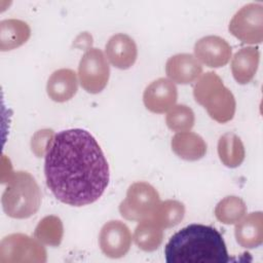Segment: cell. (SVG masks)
<instances>
[{
    "label": "cell",
    "mask_w": 263,
    "mask_h": 263,
    "mask_svg": "<svg viewBox=\"0 0 263 263\" xmlns=\"http://www.w3.org/2000/svg\"><path fill=\"white\" fill-rule=\"evenodd\" d=\"M44 175L57 199L73 206L97 201L110 181L109 165L99 143L82 128L54 136L45 155Z\"/></svg>",
    "instance_id": "1"
},
{
    "label": "cell",
    "mask_w": 263,
    "mask_h": 263,
    "mask_svg": "<svg viewBox=\"0 0 263 263\" xmlns=\"http://www.w3.org/2000/svg\"><path fill=\"white\" fill-rule=\"evenodd\" d=\"M165 122L167 127L174 132H188L195 122L194 112L187 105H175L168 110Z\"/></svg>",
    "instance_id": "24"
},
{
    "label": "cell",
    "mask_w": 263,
    "mask_h": 263,
    "mask_svg": "<svg viewBox=\"0 0 263 263\" xmlns=\"http://www.w3.org/2000/svg\"><path fill=\"white\" fill-rule=\"evenodd\" d=\"M54 136L55 135L53 130L48 128H44L35 133L31 141V147H32L33 153L37 157L45 156L53 141Z\"/></svg>",
    "instance_id": "25"
},
{
    "label": "cell",
    "mask_w": 263,
    "mask_h": 263,
    "mask_svg": "<svg viewBox=\"0 0 263 263\" xmlns=\"http://www.w3.org/2000/svg\"><path fill=\"white\" fill-rule=\"evenodd\" d=\"M247 214L246 202L238 196L229 195L221 199L215 208L216 218L223 224H236Z\"/></svg>",
    "instance_id": "22"
},
{
    "label": "cell",
    "mask_w": 263,
    "mask_h": 263,
    "mask_svg": "<svg viewBox=\"0 0 263 263\" xmlns=\"http://www.w3.org/2000/svg\"><path fill=\"white\" fill-rule=\"evenodd\" d=\"M260 61L257 47L247 46L240 48L232 58L231 72L235 81L239 84L249 83L255 76Z\"/></svg>",
    "instance_id": "17"
},
{
    "label": "cell",
    "mask_w": 263,
    "mask_h": 263,
    "mask_svg": "<svg viewBox=\"0 0 263 263\" xmlns=\"http://www.w3.org/2000/svg\"><path fill=\"white\" fill-rule=\"evenodd\" d=\"M194 57L199 63L210 68L224 67L230 61L232 49L222 37L209 35L198 39L194 44Z\"/></svg>",
    "instance_id": "10"
},
{
    "label": "cell",
    "mask_w": 263,
    "mask_h": 263,
    "mask_svg": "<svg viewBox=\"0 0 263 263\" xmlns=\"http://www.w3.org/2000/svg\"><path fill=\"white\" fill-rule=\"evenodd\" d=\"M178 99V89L167 78H158L152 81L144 90L143 102L147 110L162 114L175 106Z\"/></svg>",
    "instance_id": "11"
},
{
    "label": "cell",
    "mask_w": 263,
    "mask_h": 263,
    "mask_svg": "<svg viewBox=\"0 0 263 263\" xmlns=\"http://www.w3.org/2000/svg\"><path fill=\"white\" fill-rule=\"evenodd\" d=\"M185 216V205L175 199H167L158 203L153 215L150 217L158 226L171 228L178 225Z\"/></svg>",
    "instance_id": "21"
},
{
    "label": "cell",
    "mask_w": 263,
    "mask_h": 263,
    "mask_svg": "<svg viewBox=\"0 0 263 263\" xmlns=\"http://www.w3.org/2000/svg\"><path fill=\"white\" fill-rule=\"evenodd\" d=\"M64 235V227L61 219L50 215L44 217L36 226L34 237L41 243L58 247L62 242Z\"/></svg>",
    "instance_id": "23"
},
{
    "label": "cell",
    "mask_w": 263,
    "mask_h": 263,
    "mask_svg": "<svg viewBox=\"0 0 263 263\" xmlns=\"http://www.w3.org/2000/svg\"><path fill=\"white\" fill-rule=\"evenodd\" d=\"M229 32L248 44H259L263 40V5L249 3L242 6L231 18Z\"/></svg>",
    "instance_id": "8"
},
{
    "label": "cell",
    "mask_w": 263,
    "mask_h": 263,
    "mask_svg": "<svg viewBox=\"0 0 263 263\" xmlns=\"http://www.w3.org/2000/svg\"><path fill=\"white\" fill-rule=\"evenodd\" d=\"M105 53L112 66L120 70H126L136 63L138 47L130 36L118 33L111 36L106 43Z\"/></svg>",
    "instance_id": "12"
},
{
    "label": "cell",
    "mask_w": 263,
    "mask_h": 263,
    "mask_svg": "<svg viewBox=\"0 0 263 263\" xmlns=\"http://www.w3.org/2000/svg\"><path fill=\"white\" fill-rule=\"evenodd\" d=\"M173 152L187 161H196L206 153V143L197 134L192 132L177 133L171 142Z\"/></svg>",
    "instance_id": "16"
},
{
    "label": "cell",
    "mask_w": 263,
    "mask_h": 263,
    "mask_svg": "<svg viewBox=\"0 0 263 263\" xmlns=\"http://www.w3.org/2000/svg\"><path fill=\"white\" fill-rule=\"evenodd\" d=\"M237 243L246 249L259 247L263 241V215L262 212L250 213L239 220L234 229Z\"/></svg>",
    "instance_id": "15"
},
{
    "label": "cell",
    "mask_w": 263,
    "mask_h": 263,
    "mask_svg": "<svg viewBox=\"0 0 263 263\" xmlns=\"http://www.w3.org/2000/svg\"><path fill=\"white\" fill-rule=\"evenodd\" d=\"M45 248L38 239L27 234L12 233L5 236L0 242V262H46Z\"/></svg>",
    "instance_id": "6"
},
{
    "label": "cell",
    "mask_w": 263,
    "mask_h": 263,
    "mask_svg": "<svg viewBox=\"0 0 263 263\" xmlns=\"http://www.w3.org/2000/svg\"><path fill=\"white\" fill-rule=\"evenodd\" d=\"M193 97L215 121L225 123L234 117L235 98L217 73L206 72L200 75L193 86Z\"/></svg>",
    "instance_id": "4"
},
{
    "label": "cell",
    "mask_w": 263,
    "mask_h": 263,
    "mask_svg": "<svg viewBox=\"0 0 263 263\" xmlns=\"http://www.w3.org/2000/svg\"><path fill=\"white\" fill-rule=\"evenodd\" d=\"M129 228L119 220H111L103 225L99 235L101 251L109 258L118 259L127 254L132 245Z\"/></svg>",
    "instance_id": "9"
},
{
    "label": "cell",
    "mask_w": 263,
    "mask_h": 263,
    "mask_svg": "<svg viewBox=\"0 0 263 263\" xmlns=\"http://www.w3.org/2000/svg\"><path fill=\"white\" fill-rule=\"evenodd\" d=\"M167 263H226L230 261L223 236L214 227L190 224L176 232L164 248Z\"/></svg>",
    "instance_id": "2"
},
{
    "label": "cell",
    "mask_w": 263,
    "mask_h": 263,
    "mask_svg": "<svg viewBox=\"0 0 263 263\" xmlns=\"http://www.w3.org/2000/svg\"><path fill=\"white\" fill-rule=\"evenodd\" d=\"M31 36L30 26L21 20L8 18L0 22V50L8 51L25 44Z\"/></svg>",
    "instance_id": "18"
},
{
    "label": "cell",
    "mask_w": 263,
    "mask_h": 263,
    "mask_svg": "<svg viewBox=\"0 0 263 263\" xmlns=\"http://www.w3.org/2000/svg\"><path fill=\"white\" fill-rule=\"evenodd\" d=\"M165 73L174 83L189 84L201 75L202 66L194 55L178 53L166 61Z\"/></svg>",
    "instance_id": "13"
},
{
    "label": "cell",
    "mask_w": 263,
    "mask_h": 263,
    "mask_svg": "<svg viewBox=\"0 0 263 263\" xmlns=\"http://www.w3.org/2000/svg\"><path fill=\"white\" fill-rule=\"evenodd\" d=\"M7 185L2 193L1 203L4 213L13 219H27L38 212L41 205L42 193L28 172H11Z\"/></svg>",
    "instance_id": "3"
},
{
    "label": "cell",
    "mask_w": 263,
    "mask_h": 263,
    "mask_svg": "<svg viewBox=\"0 0 263 263\" xmlns=\"http://www.w3.org/2000/svg\"><path fill=\"white\" fill-rule=\"evenodd\" d=\"M134 240L140 250L153 252L162 243L163 230L150 218L142 220L135 229Z\"/></svg>",
    "instance_id": "20"
},
{
    "label": "cell",
    "mask_w": 263,
    "mask_h": 263,
    "mask_svg": "<svg viewBox=\"0 0 263 263\" xmlns=\"http://www.w3.org/2000/svg\"><path fill=\"white\" fill-rule=\"evenodd\" d=\"M159 202V194L151 184L136 182L128 187L125 198L119 204V213L126 220L140 222L149 219Z\"/></svg>",
    "instance_id": "5"
},
{
    "label": "cell",
    "mask_w": 263,
    "mask_h": 263,
    "mask_svg": "<svg viewBox=\"0 0 263 263\" xmlns=\"http://www.w3.org/2000/svg\"><path fill=\"white\" fill-rule=\"evenodd\" d=\"M218 155L221 162L230 168L239 166L246 157V150L240 138L233 133H226L218 141Z\"/></svg>",
    "instance_id": "19"
},
{
    "label": "cell",
    "mask_w": 263,
    "mask_h": 263,
    "mask_svg": "<svg viewBox=\"0 0 263 263\" xmlns=\"http://www.w3.org/2000/svg\"><path fill=\"white\" fill-rule=\"evenodd\" d=\"M78 90V79L75 71L71 69L55 70L48 78L46 92L49 99L58 103L71 100Z\"/></svg>",
    "instance_id": "14"
},
{
    "label": "cell",
    "mask_w": 263,
    "mask_h": 263,
    "mask_svg": "<svg viewBox=\"0 0 263 263\" xmlns=\"http://www.w3.org/2000/svg\"><path fill=\"white\" fill-rule=\"evenodd\" d=\"M78 77L82 88L89 93H99L107 86L110 67L101 49L91 47L84 52L79 62Z\"/></svg>",
    "instance_id": "7"
}]
</instances>
